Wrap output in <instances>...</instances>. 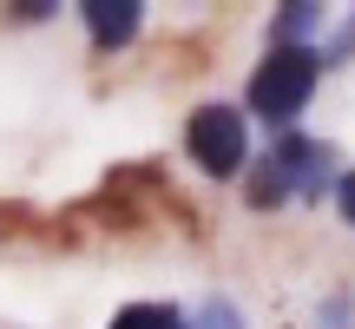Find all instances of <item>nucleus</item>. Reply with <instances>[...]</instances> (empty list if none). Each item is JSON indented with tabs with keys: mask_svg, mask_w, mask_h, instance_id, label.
<instances>
[{
	"mask_svg": "<svg viewBox=\"0 0 355 329\" xmlns=\"http://www.w3.org/2000/svg\"><path fill=\"white\" fill-rule=\"evenodd\" d=\"M316 79H322L316 47H270L263 60H257L250 92H243V99H250V112L263 119V126H296V112L309 106Z\"/></svg>",
	"mask_w": 355,
	"mask_h": 329,
	"instance_id": "f257e3e1",
	"label": "nucleus"
},
{
	"mask_svg": "<svg viewBox=\"0 0 355 329\" xmlns=\"http://www.w3.org/2000/svg\"><path fill=\"white\" fill-rule=\"evenodd\" d=\"M329 158H336V152H329L322 139L283 132V139H277V152L257 164V178H250V191H243V198H250L257 211H277V204H290V198H322Z\"/></svg>",
	"mask_w": 355,
	"mask_h": 329,
	"instance_id": "f03ea898",
	"label": "nucleus"
},
{
	"mask_svg": "<svg viewBox=\"0 0 355 329\" xmlns=\"http://www.w3.org/2000/svg\"><path fill=\"white\" fill-rule=\"evenodd\" d=\"M184 152H191L198 171L237 178L243 164H250V126H243V112H237V106H224V99L198 106V112L184 119Z\"/></svg>",
	"mask_w": 355,
	"mask_h": 329,
	"instance_id": "7ed1b4c3",
	"label": "nucleus"
},
{
	"mask_svg": "<svg viewBox=\"0 0 355 329\" xmlns=\"http://www.w3.org/2000/svg\"><path fill=\"white\" fill-rule=\"evenodd\" d=\"M79 20H86V33H92L99 53H119V47L139 40L145 7H139V0H79Z\"/></svg>",
	"mask_w": 355,
	"mask_h": 329,
	"instance_id": "20e7f679",
	"label": "nucleus"
},
{
	"mask_svg": "<svg viewBox=\"0 0 355 329\" xmlns=\"http://www.w3.org/2000/svg\"><path fill=\"white\" fill-rule=\"evenodd\" d=\"M322 20H329V13H322L316 0H290V7L270 20V47H309V33H322Z\"/></svg>",
	"mask_w": 355,
	"mask_h": 329,
	"instance_id": "39448f33",
	"label": "nucleus"
},
{
	"mask_svg": "<svg viewBox=\"0 0 355 329\" xmlns=\"http://www.w3.org/2000/svg\"><path fill=\"white\" fill-rule=\"evenodd\" d=\"M178 317H184L178 303H125L105 329H178Z\"/></svg>",
	"mask_w": 355,
	"mask_h": 329,
	"instance_id": "423d86ee",
	"label": "nucleus"
},
{
	"mask_svg": "<svg viewBox=\"0 0 355 329\" xmlns=\"http://www.w3.org/2000/svg\"><path fill=\"white\" fill-rule=\"evenodd\" d=\"M178 329H243V317H237L230 303H217V296H211V303H198L191 317H178Z\"/></svg>",
	"mask_w": 355,
	"mask_h": 329,
	"instance_id": "0eeeda50",
	"label": "nucleus"
},
{
	"mask_svg": "<svg viewBox=\"0 0 355 329\" xmlns=\"http://www.w3.org/2000/svg\"><path fill=\"white\" fill-rule=\"evenodd\" d=\"M343 53H355V13H349V26H343V33L329 40V47H316V60H322V66H336Z\"/></svg>",
	"mask_w": 355,
	"mask_h": 329,
	"instance_id": "6e6552de",
	"label": "nucleus"
},
{
	"mask_svg": "<svg viewBox=\"0 0 355 329\" xmlns=\"http://www.w3.org/2000/svg\"><path fill=\"white\" fill-rule=\"evenodd\" d=\"M336 217L355 224V171H343V185H336Z\"/></svg>",
	"mask_w": 355,
	"mask_h": 329,
	"instance_id": "1a4fd4ad",
	"label": "nucleus"
}]
</instances>
